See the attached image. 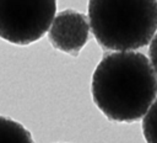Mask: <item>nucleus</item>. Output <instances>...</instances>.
<instances>
[{
    "instance_id": "obj_5",
    "label": "nucleus",
    "mask_w": 157,
    "mask_h": 143,
    "mask_svg": "<svg viewBox=\"0 0 157 143\" xmlns=\"http://www.w3.org/2000/svg\"><path fill=\"white\" fill-rule=\"evenodd\" d=\"M0 143H33V139L20 122L0 116Z\"/></svg>"
},
{
    "instance_id": "obj_7",
    "label": "nucleus",
    "mask_w": 157,
    "mask_h": 143,
    "mask_svg": "<svg viewBox=\"0 0 157 143\" xmlns=\"http://www.w3.org/2000/svg\"><path fill=\"white\" fill-rule=\"evenodd\" d=\"M148 55H150V62L152 64V68L157 76V33L155 35L153 39L151 41V44L148 48Z\"/></svg>"
},
{
    "instance_id": "obj_4",
    "label": "nucleus",
    "mask_w": 157,
    "mask_h": 143,
    "mask_svg": "<svg viewBox=\"0 0 157 143\" xmlns=\"http://www.w3.org/2000/svg\"><path fill=\"white\" fill-rule=\"evenodd\" d=\"M90 22L76 10H64L55 15L48 32L52 46L61 52L77 55L87 43Z\"/></svg>"
},
{
    "instance_id": "obj_1",
    "label": "nucleus",
    "mask_w": 157,
    "mask_h": 143,
    "mask_svg": "<svg viewBox=\"0 0 157 143\" xmlns=\"http://www.w3.org/2000/svg\"><path fill=\"white\" fill-rule=\"evenodd\" d=\"M91 92L108 120L136 122L145 117L157 95V76L142 53L113 52L94 69Z\"/></svg>"
},
{
    "instance_id": "obj_3",
    "label": "nucleus",
    "mask_w": 157,
    "mask_h": 143,
    "mask_svg": "<svg viewBox=\"0 0 157 143\" xmlns=\"http://www.w3.org/2000/svg\"><path fill=\"white\" fill-rule=\"evenodd\" d=\"M56 12L54 0H0V37L20 46L40 39Z\"/></svg>"
},
{
    "instance_id": "obj_2",
    "label": "nucleus",
    "mask_w": 157,
    "mask_h": 143,
    "mask_svg": "<svg viewBox=\"0 0 157 143\" xmlns=\"http://www.w3.org/2000/svg\"><path fill=\"white\" fill-rule=\"evenodd\" d=\"M88 20L104 49L134 52L147 46L157 31L156 0H91Z\"/></svg>"
},
{
    "instance_id": "obj_6",
    "label": "nucleus",
    "mask_w": 157,
    "mask_h": 143,
    "mask_svg": "<svg viewBox=\"0 0 157 143\" xmlns=\"http://www.w3.org/2000/svg\"><path fill=\"white\" fill-rule=\"evenodd\" d=\"M142 133L147 143H157V99L144 117Z\"/></svg>"
}]
</instances>
